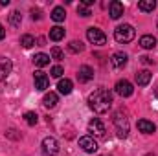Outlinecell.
<instances>
[{"instance_id":"1","label":"cell","mask_w":158,"mask_h":156,"mask_svg":"<svg viewBox=\"0 0 158 156\" xmlns=\"http://www.w3.org/2000/svg\"><path fill=\"white\" fill-rule=\"evenodd\" d=\"M88 107L96 112V114H105L110 110L112 107V92L105 90V88H98L88 96Z\"/></svg>"},{"instance_id":"2","label":"cell","mask_w":158,"mask_h":156,"mask_svg":"<svg viewBox=\"0 0 158 156\" xmlns=\"http://www.w3.org/2000/svg\"><path fill=\"white\" fill-rule=\"evenodd\" d=\"M112 123H114V129H116L118 138L125 140V138L129 136V119H127V116H125V112H121V110L114 112Z\"/></svg>"},{"instance_id":"3","label":"cell","mask_w":158,"mask_h":156,"mask_svg":"<svg viewBox=\"0 0 158 156\" xmlns=\"http://www.w3.org/2000/svg\"><path fill=\"white\" fill-rule=\"evenodd\" d=\"M134 35H136V31H134V28L131 24H121V26H118L114 30V39L118 40V42H121V44L131 42V40L134 39Z\"/></svg>"},{"instance_id":"4","label":"cell","mask_w":158,"mask_h":156,"mask_svg":"<svg viewBox=\"0 0 158 156\" xmlns=\"http://www.w3.org/2000/svg\"><path fill=\"white\" fill-rule=\"evenodd\" d=\"M42 154L44 156H57L59 154V143L55 138L48 136L42 140Z\"/></svg>"},{"instance_id":"5","label":"cell","mask_w":158,"mask_h":156,"mask_svg":"<svg viewBox=\"0 0 158 156\" xmlns=\"http://www.w3.org/2000/svg\"><path fill=\"white\" fill-rule=\"evenodd\" d=\"M86 39L90 40L92 44H98V46H103L105 42H107V35L99 30V28H88L86 30Z\"/></svg>"},{"instance_id":"6","label":"cell","mask_w":158,"mask_h":156,"mask_svg":"<svg viewBox=\"0 0 158 156\" xmlns=\"http://www.w3.org/2000/svg\"><path fill=\"white\" fill-rule=\"evenodd\" d=\"M88 132H92V134H94V136H98V138H105L107 129H105V125H103V121H101V119L94 117V119H90V121H88Z\"/></svg>"},{"instance_id":"7","label":"cell","mask_w":158,"mask_h":156,"mask_svg":"<svg viewBox=\"0 0 158 156\" xmlns=\"http://www.w3.org/2000/svg\"><path fill=\"white\" fill-rule=\"evenodd\" d=\"M114 90H116V94L121 96V97H129V96H132V92H134L132 84H131L127 79H119L118 83H116V86H114Z\"/></svg>"},{"instance_id":"8","label":"cell","mask_w":158,"mask_h":156,"mask_svg":"<svg viewBox=\"0 0 158 156\" xmlns=\"http://www.w3.org/2000/svg\"><path fill=\"white\" fill-rule=\"evenodd\" d=\"M79 147L85 151V153H96L98 151V143L92 136H83L79 138Z\"/></svg>"},{"instance_id":"9","label":"cell","mask_w":158,"mask_h":156,"mask_svg":"<svg viewBox=\"0 0 158 156\" xmlns=\"http://www.w3.org/2000/svg\"><path fill=\"white\" fill-rule=\"evenodd\" d=\"M33 79H35V88H37V90H46V88L50 86V77H48L44 72H40V70H37V72L33 74Z\"/></svg>"},{"instance_id":"10","label":"cell","mask_w":158,"mask_h":156,"mask_svg":"<svg viewBox=\"0 0 158 156\" xmlns=\"http://www.w3.org/2000/svg\"><path fill=\"white\" fill-rule=\"evenodd\" d=\"M11 70H13V63H11V59H7V57H0V81L7 79V76L11 74Z\"/></svg>"},{"instance_id":"11","label":"cell","mask_w":158,"mask_h":156,"mask_svg":"<svg viewBox=\"0 0 158 156\" xmlns=\"http://www.w3.org/2000/svg\"><path fill=\"white\" fill-rule=\"evenodd\" d=\"M77 79L81 81V83L92 81V79H94V70H92L88 64H83V66L79 68V72H77Z\"/></svg>"},{"instance_id":"12","label":"cell","mask_w":158,"mask_h":156,"mask_svg":"<svg viewBox=\"0 0 158 156\" xmlns=\"http://www.w3.org/2000/svg\"><path fill=\"white\" fill-rule=\"evenodd\" d=\"M127 53H123V51H116L112 57H110V64H112V68H123L125 64H127Z\"/></svg>"},{"instance_id":"13","label":"cell","mask_w":158,"mask_h":156,"mask_svg":"<svg viewBox=\"0 0 158 156\" xmlns=\"http://www.w3.org/2000/svg\"><path fill=\"white\" fill-rule=\"evenodd\" d=\"M109 13H110V18L118 20L119 17L123 15V4H121V2H118V0L110 2V6H109Z\"/></svg>"},{"instance_id":"14","label":"cell","mask_w":158,"mask_h":156,"mask_svg":"<svg viewBox=\"0 0 158 156\" xmlns=\"http://www.w3.org/2000/svg\"><path fill=\"white\" fill-rule=\"evenodd\" d=\"M138 129L143 134H153L156 130V125L153 121H149V119H138Z\"/></svg>"},{"instance_id":"15","label":"cell","mask_w":158,"mask_h":156,"mask_svg":"<svg viewBox=\"0 0 158 156\" xmlns=\"http://www.w3.org/2000/svg\"><path fill=\"white\" fill-rule=\"evenodd\" d=\"M57 88H59V92H61L63 96H68V94L74 90V84H72L70 79H61L59 84H57Z\"/></svg>"},{"instance_id":"16","label":"cell","mask_w":158,"mask_h":156,"mask_svg":"<svg viewBox=\"0 0 158 156\" xmlns=\"http://www.w3.org/2000/svg\"><path fill=\"white\" fill-rule=\"evenodd\" d=\"M57 101H59L57 94H55V92H48V94L44 96V99H42V105H44L46 109H53V107L57 105Z\"/></svg>"},{"instance_id":"17","label":"cell","mask_w":158,"mask_h":156,"mask_svg":"<svg viewBox=\"0 0 158 156\" xmlns=\"http://www.w3.org/2000/svg\"><path fill=\"white\" fill-rule=\"evenodd\" d=\"M149 81H151V72H149V70H142V72L136 74V83H138V86H145V84H149Z\"/></svg>"},{"instance_id":"18","label":"cell","mask_w":158,"mask_h":156,"mask_svg":"<svg viewBox=\"0 0 158 156\" xmlns=\"http://www.w3.org/2000/svg\"><path fill=\"white\" fill-rule=\"evenodd\" d=\"M140 46H142L143 50H153V48L156 46V39H155L153 35H143V37L140 39Z\"/></svg>"},{"instance_id":"19","label":"cell","mask_w":158,"mask_h":156,"mask_svg":"<svg viewBox=\"0 0 158 156\" xmlns=\"http://www.w3.org/2000/svg\"><path fill=\"white\" fill-rule=\"evenodd\" d=\"M52 20H55V22H63L64 18H66V11H64V7H61V6H57V7H53V11H52Z\"/></svg>"},{"instance_id":"20","label":"cell","mask_w":158,"mask_h":156,"mask_svg":"<svg viewBox=\"0 0 158 156\" xmlns=\"http://www.w3.org/2000/svg\"><path fill=\"white\" fill-rule=\"evenodd\" d=\"M50 39L52 40H61L64 39V28H61V26H53L52 30H50Z\"/></svg>"},{"instance_id":"21","label":"cell","mask_w":158,"mask_h":156,"mask_svg":"<svg viewBox=\"0 0 158 156\" xmlns=\"http://www.w3.org/2000/svg\"><path fill=\"white\" fill-rule=\"evenodd\" d=\"M33 63H35V66H48L50 64V55H46V53H37L35 57H33Z\"/></svg>"},{"instance_id":"22","label":"cell","mask_w":158,"mask_h":156,"mask_svg":"<svg viewBox=\"0 0 158 156\" xmlns=\"http://www.w3.org/2000/svg\"><path fill=\"white\" fill-rule=\"evenodd\" d=\"M155 7H156V2H155V0H142V2H138V9H142V11H145V13L153 11Z\"/></svg>"},{"instance_id":"23","label":"cell","mask_w":158,"mask_h":156,"mask_svg":"<svg viewBox=\"0 0 158 156\" xmlns=\"http://www.w3.org/2000/svg\"><path fill=\"white\" fill-rule=\"evenodd\" d=\"M68 50H70L72 53H81V51L85 50V44H83L81 40H70V44H68Z\"/></svg>"},{"instance_id":"24","label":"cell","mask_w":158,"mask_h":156,"mask_svg":"<svg viewBox=\"0 0 158 156\" xmlns=\"http://www.w3.org/2000/svg\"><path fill=\"white\" fill-rule=\"evenodd\" d=\"M20 44H22L24 48H31V46L35 44V37H33V35H30V33H26V35H22V37H20Z\"/></svg>"},{"instance_id":"25","label":"cell","mask_w":158,"mask_h":156,"mask_svg":"<svg viewBox=\"0 0 158 156\" xmlns=\"http://www.w3.org/2000/svg\"><path fill=\"white\" fill-rule=\"evenodd\" d=\"M9 22H11V26H20V22H22V15H20L19 11H13V13L9 15Z\"/></svg>"},{"instance_id":"26","label":"cell","mask_w":158,"mask_h":156,"mask_svg":"<svg viewBox=\"0 0 158 156\" xmlns=\"http://www.w3.org/2000/svg\"><path fill=\"white\" fill-rule=\"evenodd\" d=\"M52 59H55V61H63L64 59V53H63V50L61 48H52Z\"/></svg>"},{"instance_id":"27","label":"cell","mask_w":158,"mask_h":156,"mask_svg":"<svg viewBox=\"0 0 158 156\" xmlns=\"http://www.w3.org/2000/svg\"><path fill=\"white\" fill-rule=\"evenodd\" d=\"M24 119H26V123H28V125H35V123H37V119H39V116H37L35 112H26V114H24Z\"/></svg>"},{"instance_id":"28","label":"cell","mask_w":158,"mask_h":156,"mask_svg":"<svg viewBox=\"0 0 158 156\" xmlns=\"http://www.w3.org/2000/svg\"><path fill=\"white\" fill-rule=\"evenodd\" d=\"M63 74H64V70H63V66H59V64L50 70V76H52V77H61Z\"/></svg>"},{"instance_id":"29","label":"cell","mask_w":158,"mask_h":156,"mask_svg":"<svg viewBox=\"0 0 158 156\" xmlns=\"http://www.w3.org/2000/svg\"><path fill=\"white\" fill-rule=\"evenodd\" d=\"M77 15H81V17H90L92 13H90V9H88L86 6L79 4V6H77Z\"/></svg>"},{"instance_id":"30","label":"cell","mask_w":158,"mask_h":156,"mask_svg":"<svg viewBox=\"0 0 158 156\" xmlns=\"http://www.w3.org/2000/svg\"><path fill=\"white\" fill-rule=\"evenodd\" d=\"M31 18H33V20H40V18H42L40 9H31Z\"/></svg>"},{"instance_id":"31","label":"cell","mask_w":158,"mask_h":156,"mask_svg":"<svg viewBox=\"0 0 158 156\" xmlns=\"http://www.w3.org/2000/svg\"><path fill=\"white\" fill-rule=\"evenodd\" d=\"M140 59H142V63H143V64H151V63H153V59H151V57H147V55H143V57H140Z\"/></svg>"},{"instance_id":"32","label":"cell","mask_w":158,"mask_h":156,"mask_svg":"<svg viewBox=\"0 0 158 156\" xmlns=\"http://www.w3.org/2000/svg\"><path fill=\"white\" fill-rule=\"evenodd\" d=\"M4 37H6V30H4V26L0 24V40L4 39Z\"/></svg>"},{"instance_id":"33","label":"cell","mask_w":158,"mask_h":156,"mask_svg":"<svg viewBox=\"0 0 158 156\" xmlns=\"http://www.w3.org/2000/svg\"><path fill=\"white\" fill-rule=\"evenodd\" d=\"M155 96H156V97H158V86H156V90H155Z\"/></svg>"},{"instance_id":"34","label":"cell","mask_w":158,"mask_h":156,"mask_svg":"<svg viewBox=\"0 0 158 156\" xmlns=\"http://www.w3.org/2000/svg\"><path fill=\"white\" fill-rule=\"evenodd\" d=\"M145 156H155V154H145Z\"/></svg>"},{"instance_id":"35","label":"cell","mask_w":158,"mask_h":156,"mask_svg":"<svg viewBox=\"0 0 158 156\" xmlns=\"http://www.w3.org/2000/svg\"><path fill=\"white\" fill-rule=\"evenodd\" d=\"M156 24H158V22H156Z\"/></svg>"}]
</instances>
